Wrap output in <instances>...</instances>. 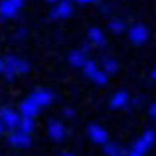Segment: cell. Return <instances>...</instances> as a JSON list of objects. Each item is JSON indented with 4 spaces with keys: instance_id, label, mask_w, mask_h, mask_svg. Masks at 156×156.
Masks as SVG:
<instances>
[{
    "instance_id": "13",
    "label": "cell",
    "mask_w": 156,
    "mask_h": 156,
    "mask_svg": "<svg viewBox=\"0 0 156 156\" xmlns=\"http://www.w3.org/2000/svg\"><path fill=\"white\" fill-rule=\"evenodd\" d=\"M87 41L91 45H95V47H104L106 45V35H104V32L101 28L93 26V28L87 30Z\"/></svg>"
},
{
    "instance_id": "15",
    "label": "cell",
    "mask_w": 156,
    "mask_h": 156,
    "mask_svg": "<svg viewBox=\"0 0 156 156\" xmlns=\"http://www.w3.org/2000/svg\"><path fill=\"white\" fill-rule=\"evenodd\" d=\"M19 130H23V132H26V134H32L34 132V128H35V123H34V117H21V121H19V126H17Z\"/></svg>"
},
{
    "instance_id": "11",
    "label": "cell",
    "mask_w": 156,
    "mask_h": 156,
    "mask_svg": "<svg viewBox=\"0 0 156 156\" xmlns=\"http://www.w3.org/2000/svg\"><path fill=\"white\" fill-rule=\"evenodd\" d=\"M67 60L73 67L76 69H82L84 63L87 62V48H76V50H71L69 56H67Z\"/></svg>"
},
{
    "instance_id": "16",
    "label": "cell",
    "mask_w": 156,
    "mask_h": 156,
    "mask_svg": "<svg viewBox=\"0 0 156 156\" xmlns=\"http://www.w3.org/2000/svg\"><path fill=\"white\" fill-rule=\"evenodd\" d=\"M108 28L112 34H123L125 32V23H123V19H112V21L108 23Z\"/></svg>"
},
{
    "instance_id": "21",
    "label": "cell",
    "mask_w": 156,
    "mask_h": 156,
    "mask_svg": "<svg viewBox=\"0 0 156 156\" xmlns=\"http://www.w3.org/2000/svg\"><path fill=\"white\" fill-rule=\"evenodd\" d=\"M149 115H151L152 119L156 121V102H152V104L149 106Z\"/></svg>"
},
{
    "instance_id": "20",
    "label": "cell",
    "mask_w": 156,
    "mask_h": 156,
    "mask_svg": "<svg viewBox=\"0 0 156 156\" xmlns=\"http://www.w3.org/2000/svg\"><path fill=\"white\" fill-rule=\"evenodd\" d=\"M102 69H104L108 74H113V73L119 71V65H117V62L112 60V58H106V60L102 62Z\"/></svg>"
},
{
    "instance_id": "10",
    "label": "cell",
    "mask_w": 156,
    "mask_h": 156,
    "mask_svg": "<svg viewBox=\"0 0 156 156\" xmlns=\"http://www.w3.org/2000/svg\"><path fill=\"white\" fill-rule=\"evenodd\" d=\"M39 110H41V106H39L32 97H28V99H24L19 104V113L24 115V117H35L39 113Z\"/></svg>"
},
{
    "instance_id": "23",
    "label": "cell",
    "mask_w": 156,
    "mask_h": 156,
    "mask_svg": "<svg viewBox=\"0 0 156 156\" xmlns=\"http://www.w3.org/2000/svg\"><path fill=\"white\" fill-rule=\"evenodd\" d=\"M63 115H65V117H74V110H73V108H65V110H63Z\"/></svg>"
},
{
    "instance_id": "22",
    "label": "cell",
    "mask_w": 156,
    "mask_h": 156,
    "mask_svg": "<svg viewBox=\"0 0 156 156\" xmlns=\"http://www.w3.org/2000/svg\"><path fill=\"white\" fill-rule=\"evenodd\" d=\"M6 69H8L6 60H4V58H0V74H4V73H6Z\"/></svg>"
},
{
    "instance_id": "12",
    "label": "cell",
    "mask_w": 156,
    "mask_h": 156,
    "mask_svg": "<svg viewBox=\"0 0 156 156\" xmlns=\"http://www.w3.org/2000/svg\"><path fill=\"white\" fill-rule=\"evenodd\" d=\"M128 102H130L128 93H126L125 89H121V91H117V93L112 95V99H110V108H112V110H123V108L128 106Z\"/></svg>"
},
{
    "instance_id": "8",
    "label": "cell",
    "mask_w": 156,
    "mask_h": 156,
    "mask_svg": "<svg viewBox=\"0 0 156 156\" xmlns=\"http://www.w3.org/2000/svg\"><path fill=\"white\" fill-rule=\"evenodd\" d=\"M21 117L23 115H19L17 112H13L11 108L4 106V108H0V119L4 121V125L8 126V130H15L19 126V121H21Z\"/></svg>"
},
{
    "instance_id": "25",
    "label": "cell",
    "mask_w": 156,
    "mask_h": 156,
    "mask_svg": "<svg viewBox=\"0 0 156 156\" xmlns=\"http://www.w3.org/2000/svg\"><path fill=\"white\" fill-rule=\"evenodd\" d=\"M6 130H8V126L4 125V121H2V119H0V136H4V132H6Z\"/></svg>"
},
{
    "instance_id": "26",
    "label": "cell",
    "mask_w": 156,
    "mask_h": 156,
    "mask_svg": "<svg viewBox=\"0 0 156 156\" xmlns=\"http://www.w3.org/2000/svg\"><path fill=\"white\" fill-rule=\"evenodd\" d=\"M76 4H82V6H86V4H91V2H95V0H74Z\"/></svg>"
},
{
    "instance_id": "5",
    "label": "cell",
    "mask_w": 156,
    "mask_h": 156,
    "mask_svg": "<svg viewBox=\"0 0 156 156\" xmlns=\"http://www.w3.org/2000/svg\"><path fill=\"white\" fill-rule=\"evenodd\" d=\"M87 138L95 143V145H104L108 141V132L106 128H102L97 123H89L87 125Z\"/></svg>"
},
{
    "instance_id": "2",
    "label": "cell",
    "mask_w": 156,
    "mask_h": 156,
    "mask_svg": "<svg viewBox=\"0 0 156 156\" xmlns=\"http://www.w3.org/2000/svg\"><path fill=\"white\" fill-rule=\"evenodd\" d=\"M4 60H6V65H8V69H6V73H4L6 80H13L15 74H26V73L30 71V63H28L26 60H21V58L11 56V54L6 56Z\"/></svg>"
},
{
    "instance_id": "24",
    "label": "cell",
    "mask_w": 156,
    "mask_h": 156,
    "mask_svg": "<svg viewBox=\"0 0 156 156\" xmlns=\"http://www.w3.org/2000/svg\"><path fill=\"white\" fill-rule=\"evenodd\" d=\"M11 2H13L19 9H23V8H24V0H11Z\"/></svg>"
},
{
    "instance_id": "9",
    "label": "cell",
    "mask_w": 156,
    "mask_h": 156,
    "mask_svg": "<svg viewBox=\"0 0 156 156\" xmlns=\"http://www.w3.org/2000/svg\"><path fill=\"white\" fill-rule=\"evenodd\" d=\"M30 97H32V99H34L39 106H41V108L52 104V101H54V93H52L50 89H45V87H37V89H34Z\"/></svg>"
},
{
    "instance_id": "6",
    "label": "cell",
    "mask_w": 156,
    "mask_h": 156,
    "mask_svg": "<svg viewBox=\"0 0 156 156\" xmlns=\"http://www.w3.org/2000/svg\"><path fill=\"white\" fill-rule=\"evenodd\" d=\"M73 11H74V8L71 4V0H58L56 6L50 11V17L52 19H69L73 15Z\"/></svg>"
},
{
    "instance_id": "18",
    "label": "cell",
    "mask_w": 156,
    "mask_h": 156,
    "mask_svg": "<svg viewBox=\"0 0 156 156\" xmlns=\"http://www.w3.org/2000/svg\"><path fill=\"white\" fill-rule=\"evenodd\" d=\"M91 80H93L97 86H106V84H108V73H106L104 69H102V71L99 69V71L91 76Z\"/></svg>"
},
{
    "instance_id": "17",
    "label": "cell",
    "mask_w": 156,
    "mask_h": 156,
    "mask_svg": "<svg viewBox=\"0 0 156 156\" xmlns=\"http://www.w3.org/2000/svg\"><path fill=\"white\" fill-rule=\"evenodd\" d=\"M119 151H121V147L117 143H112V141H106L102 145V152L106 156H119Z\"/></svg>"
},
{
    "instance_id": "4",
    "label": "cell",
    "mask_w": 156,
    "mask_h": 156,
    "mask_svg": "<svg viewBox=\"0 0 156 156\" xmlns=\"http://www.w3.org/2000/svg\"><path fill=\"white\" fill-rule=\"evenodd\" d=\"M149 35L151 34H149V28L145 24H134L128 30V39H130V43H134V45L147 43L149 41Z\"/></svg>"
},
{
    "instance_id": "14",
    "label": "cell",
    "mask_w": 156,
    "mask_h": 156,
    "mask_svg": "<svg viewBox=\"0 0 156 156\" xmlns=\"http://www.w3.org/2000/svg\"><path fill=\"white\" fill-rule=\"evenodd\" d=\"M19 13V8L11 0H0V17L2 19H13Z\"/></svg>"
},
{
    "instance_id": "19",
    "label": "cell",
    "mask_w": 156,
    "mask_h": 156,
    "mask_svg": "<svg viewBox=\"0 0 156 156\" xmlns=\"http://www.w3.org/2000/svg\"><path fill=\"white\" fill-rule=\"evenodd\" d=\"M82 71H84V74H86V78H91L97 71H99V67H97V62H93V60H87L86 63H84V67H82Z\"/></svg>"
},
{
    "instance_id": "28",
    "label": "cell",
    "mask_w": 156,
    "mask_h": 156,
    "mask_svg": "<svg viewBox=\"0 0 156 156\" xmlns=\"http://www.w3.org/2000/svg\"><path fill=\"white\" fill-rule=\"evenodd\" d=\"M47 2H50V4H56V2H58V0H47Z\"/></svg>"
},
{
    "instance_id": "1",
    "label": "cell",
    "mask_w": 156,
    "mask_h": 156,
    "mask_svg": "<svg viewBox=\"0 0 156 156\" xmlns=\"http://www.w3.org/2000/svg\"><path fill=\"white\" fill-rule=\"evenodd\" d=\"M156 141V134L154 130H145L141 136H140V140H136L130 147V156H143L149 152V149L154 145Z\"/></svg>"
},
{
    "instance_id": "27",
    "label": "cell",
    "mask_w": 156,
    "mask_h": 156,
    "mask_svg": "<svg viewBox=\"0 0 156 156\" xmlns=\"http://www.w3.org/2000/svg\"><path fill=\"white\" fill-rule=\"evenodd\" d=\"M151 78H152V80H154V82H156V67H154V69H152V71H151Z\"/></svg>"
},
{
    "instance_id": "7",
    "label": "cell",
    "mask_w": 156,
    "mask_h": 156,
    "mask_svg": "<svg viewBox=\"0 0 156 156\" xmlns=\"http://www.w3.org/2000/svg\"><path fill=\"white\" fill-rule=\"evenodd\" d=\"M47 130H48V138H50L52 141L60 143V141L65 140L67 130H65V125H63L62 121H56V119L48 121V128H47Z\"/></svg>"
},
{
    "instance_id": "3",
    "label": "cell",
    "mask_w": 156,
    "mask_h": 156,
    "mask_svg": "<svg viewBox=\"0 0 156 156\" xmlns=\"http://www.w3.org/2000/svg\"><path fill=\"white\" fill-rule=\"evenodd\" d=\"M8 143L15 149H28L32 145V138H30V134L23 132V130H9V136H8Z\"/></svg>"
}]
</instances>
